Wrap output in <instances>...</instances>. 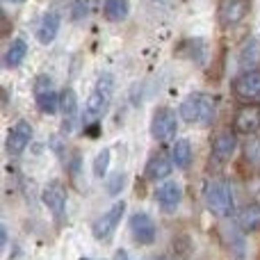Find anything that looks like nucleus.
Wrapping results in <instances>:
<instances>
[{
    "instance_id": "1",
    "label": "nucleus",
    "mask_w": 260,
    "mask_h": 260,
    "mask_svg": "<svg viewBox=\"0 0 260 260\" xmlns=\"http://www.w3.org/2000/svg\"><path fill=\"white\" fill-rule=\"evenodd\" d=\"M215 112H217L215 96L203 94V91L201 94H189L178 108V117L185 123H203V126L212 123Z\"/></svg>"
},
{
    "instance_id": "2",
    "label": "nucleus",
    "mask_w": 260,
    "mask_h": 260,
    "mask_svg": "<svg viewBox=\"0 0 260 260\" xmlns=\"http://www.w3.org/2000/svg\"><path fill=\"white\" fill-rule=\"evenodd\" d=\"M206 206L219 219H229L235 212V201L231 185L224 178H212L206 183Z\"/></svg>"
},
{
    "instance_id": "3",
    "label": "nucleus",
    "mask_w": 260,
    "mask_h": 260,
    "mask_svg": "<svg viewBox=\"0 0 260 260\" xmlns=\"http://www.w3.org/2000/svg\"><path fill=\"white\" fill-rule=\"evenodd\" d=\"M114 96V76L112 73H101L94 85V91L87 99L85 119L87 121H99V117L110 108V101Z\"/></svg>"
},
{
    "instance_id": "4",
    "label": "nucleus",
    "mask_w": 260,
    "mask_h": 260,
    "mask_svg": "<svg viewBox=\"0 0 260 260\" xmlns=\"http://www.w3.org/2000/svg\"><path fill=\"white\" fill-rule=\"evenodd\" d=\"M251 12V0H219L217 18L221 27H235Z\"/></svg>"
},
{
    "instance_id": "5",
    "label": "nucleus",
    "mask_w": 260,
    "mask_h": 260,
    "mask_svg": "<svg viewBox=\"0 0 260 260\" xmlns=\"http://www.w3.org/2000/svg\"><path fill=\"white\" fill-rule=\"evenodd\" d=\"M178 130V117L171 108H157L151 119V135L157 142H169L176 137Z\"/></svg>"
},
{
    "instance_id": "6",
    "label": "nucleus",
    "mask_w": 260,
    "mask_h": 260,
    "mask_svg": "<svg viewBox=\"0 0 260 260\" xmlns=\"http://www.w3.org/2000/svg\"><path fill=\"white\" fill-rule=\"evenodd\" d=\"M233 130L240 135H256L260 130V103H247L238 105L233 114Z\"/></svg>"
},
{
    "instance_id": "7",
    "label": "nucleus",
    "mask_w": 260,
    "mask_h": 260,
    "mask_svg": "<svg viewBox=\"0 0 260 260\" xmlns=\"http://www.w3.org/2000/svg\"><path fill=\"white\" fill-rule=\"evenodd\" d=\"M233 94L240 101H256L260 99V69H249V71L240 73L231 85Z\"/></svg>"
},
{
    "instance_id": "8",
    "label": "nucleus",
    "mask_w": 260,
    "mask_h": 260,
    "mask_svg": "<svg viewBox=\"0 0 260 260\" xmlns=\"http://www.w3.org/2000/svg\"><path fill=\"white\" fill-rule=\"evenodd\" d=\"M123 210H126V203L117 201L108 212H105V215H101L99 219L91 224V233H94V238L96 240H108L110 235L114 233V229L119 226V221H121Z\"/></svg>"
},
{
    "instance_id": "9",
    "label": "nucleus",
    "mask_w": 260,
    "mask_h": 260,
    "mask_svg": "<svg viewBox=\"0 0 260 260\" xmlns=\"http://www.w3.org/2000/svg\"><path fill=\"white\" fill-rule=\"evenodd\" d=\"M130 235L137 244H153L155 242V221L146 212H135L130 217Z\"/></svg>"
},
{
    "instance_id": "10",
    "label": "nucleus",
    "mask_w": 260,
    "mask_h": 260,
    "mask_svg": "<svg viewBox=\"0 0 260 260\" xmlns=\"http://www.w3.org/2000/svg\"><path fill=\"white\" fill-rule=\"evenodd\" d=\"M32 139V126L27 121H16L7 135V153L9 155H21Z\"/></svg>"
},
{
    "instance_id": "11",
    "label": "nucleus",
    "mask_w": 260,
    "mask_h": 260,
    "mask_svg": "<svg viewBox=\"0 0 260 260\" xmlns=\"http://www.w3.org/2000/svg\"><path fill=\"white\" fill-rule=\"evenodd\" d=\"M235 146H238L235 133H231V130H221V133H217L215 139H212V148H210L212 160L215 162H226L235 153Z\"/></svg>"
},
{
    "instance_id": "12",
    "label": "nucleus",
    "mask_w": 260,
    "mask_h": 260,
    "mask_svg": "<svg viewBox=\"0 0 260 260\" xmlns=\"http://www.w3.org/2000/svg\"><path fill=\"white\" fill-rule=\"evenodd\" d=\"M41 201L46 203V208L55 217H64V210H67V192H64L62 185H57V183L46 185L44 192H41Z\"/></svg>"
},
{
    "instance_id": "13",
    "label": "nucleus",
    "mask_w": 260,
    "mask_h": 260,
    "mask_svg": "<svg viewBox=\"0 0 260 260\" xmlns=\"http://www.w3.org/2000/svg\"><path fill=\"white\" fill-rule=\"evenodd\" d=\"M155 199H157V206L162 208V212H176L183 201V189L178 187L176 183H165L157 187L155 192Z\"/></svg>"
},
{
    "instance_id": "14",
    "label": "nucleus",
    "mask_w": 260,
    "mask_h": 260,
    "mask_svg": "<svg viewBox=\"0 0 260 260\" xmlns=\"http://www.w3.org/2000/svg\"><path fill=\"white\" fill-rule=\"evenodd\" d=\"M171 169H174V160L171 155H165V153H155L151 160L144 167V176L148 180H165L171 176Z\"/></svg>"
},
{
    "instance_id": "15",
    "label": "nucleus",
    "mask_w": 260,
    "mask_h": 260,
    "mask_svg": "<svg viewBox=\"0 0 260 260\" xmlns=\"http://www.w3.org/2000/svg\"><path fill=\"white\" fill-rule=\"evenodd\" d=\"M59 23H62V18H59L57 12H46L39 21V27H37V39H39L44 46L53 44L57 32H59Z\"/></svg>"
},
{
    "instance_id": "16",
    "label": "nucleus",
    "mask_w": 260,
    "mask_h": 260,
    "mask_svg": "<svg viewBox=\"0 0 260 260\" xmlns=\"http://www.w3.org/2000/svg\"><path fill=\"white\" fill-rule=\"evenodd\" d=\"M238 226L242 233H260V203H249L238 212Z\"/></svg>"
},
{
    "instance_id": "17",
    "label": "nucleus",
    "mask_w": 260,
    "mask_h": 260,
    "mask_svg": "<svg viewBox=\"0 0 260 260\" xmlns=\"http://www.w3.org/2000/svg\"><path fill=\"white\" fill-rule=\"evenodd\" d=\"M171 160L178 169H189L192 167V160H194V151H192V144L189 139H178L171 148Z\"/></svg>"
},
{
    "instance_id": "18",
    "label": "nucleus",
    "mask_w": 260,
    "mask_h": 260,
    "mask_svg": "<svg viewBox=\"0 0 260 260\" xmlns=\"http://www.w3.org/2000/svg\"><path fill=\"white\" fill-rule=\"evenodd\" d=\"M25 55H27V44H25V39L16 37V39H14L12 44L7 46V50H5L3 62H5V67H7V69H16L18 64H23Z\"/></svg>"
},
{
    "instance_id": "19",
    "label": "nucleus",
    "mask_w": 260,
    "mask_h": 260,
    "mask_svg": "<svg viewBox=\"0 0 260 260\" xmlns=\"http://www.w3.org/2000/svg\"><path fill=\"white\" fill-rule=\"evenodd\" d=\"M128 0H105L103 3V16L112 23H121L128 18Z\"/></svg>"
},
{
    "instance_id": "20",
    "label": "nucleus",
    "mask_w": 260,
    "mask_h": 260,
    "mask_svg": "<svg viewBox=\"0 0 260 260\" xmlns=\"http://www.w3.org/2000/svg\"><path fill=\"white\" fill-rule=\"evenodd\" d=\"M240 62L247 69H256V64H260V39H249L244 44L242 53H240Z\"/></svg>"
},
{
    "instance_id": "21",
    "label": "nucleus",
    "mask_w": 260,
    "mask_h": 260,
    "mask_svg": "<svg viewBox=\"0 0 260 260\" xmlns=\"http://www.w3.org/2000/svg\"><path fill=\"white\" fill-rule=\"evenodd\" d=\"M37 108L46 114H55V110H59V94L55 89L39 91L37 94Z\"/></svg>"
},
{
    "instance_id": "22",
    "label": "nucleus",
    "mask_w": 260,
    "mask_h": 260,
    "mask_svg": "<svg viewBox=\"0 0 260 260\" xmlns=\"http://www.w3.org/2000/svg\"><path fill=\"white\" fill-rule=\"evenodd\" d=\"M242 157L253 167H260V135L244 139L242 144Z\"/></svg>"
},
{
    "instance_id": "23",
    "label": "nucleus",
    "mask_w": 260,
    "mask_h": 260,
    "mask_svg": "<svg viewBox=\"0 0 260 260\" xmlns=\"http://www.w3.org/2000/svg\"><path fill=\"white\" fill-rule=\"evenodd\" d=\"M59 110H62V114L67 119H71L73 114L78 112V96H76V91L69 89V87L59 94Z\"/></svg>"
},
{
    "instance_id": "24",
    "label": "nucleus",
    "mask_w": 260,
    "mask_h": 260,
    "mask_svg": "<svg viewBox=\"0 0 260 260\" xmlns=\"http://www.w3.org/2000/svg\"><path fill=\"white\" fill-rule=\"evenodd\" d=\"M110 160H112V151H110V148L99 151V155L94 157V176H96V178H103V176L108 174Z\"/></svg>"
},
{
    "instance_id": "25",
    "label": "nucleus",
    "mask_w": 260,
    "mask_h": 260,
    "mask_svg": "<svg viewBox=\"0 0 260 260\" xmlns=\"http://www.w3.org/2000/svg\"><path fill=\"white\" fill-rule=\"evenodd\" d=\"M89 9H91L89 0H76V3H73V7H71V18H73V21H82V18L89 14Z\"/></svg>"
},
{
    "instance_id": "26",
    "label": "nucleus",
    "mask_w": 260,
    "mask_h": 260,
    "mask_svg": "<svg viewBox=\"0 0 260 260\" xmlns=\"http://www.w3.org/2000/svg\"><path fill=\"white\" fill-rule=\"evenodd\" d=\"M123 183H126V178H123L121 171H114L112 176H110L108 185H105V189H108V194H119L123 189Z\"/></svg>"
},
{
    "instance_id": "27",
    "label": "nucleus",
    "mask_w": 260,
    "mask_h": 260,
    "mask_svg": "<svg viewBox=\"0 0 260 260\" xmlns=\"http://www.w3.org/2000/svg\"><path fill=\"white\" fill-rule=\"evenodd\" d=\"M50 89H55V82L50 76L41 73V76L35 78V94H39V91H50Z\"/></svg>"
},
{
    "instance_id": "28",
    "label": "nucleus",
    "mask_w": 260,
    "mask_h": 260,
    "mask_svg": "<svg viewBox=\"0 0 260 260\" xmlns=\"http://www.w3.org/2000/svg\"><path fill=\"white\" fill-rule=\"evenodd\" d=\"M117 260H130V258L126 256V251H117Z\"/></svg>"
},
{
    "instance_id": "29",
    "label": "nucleus",
    "mask_w": 260,
    "mask_h": 260,
    "mask_svg": "<svg viewBox=\"0 0 260 260\" xmlns=\"http://www.w3.org/2000/svg\"><path fill=\"white\" fill-rule=\"evenodd\" d=\"M9 3H25V0H9Z\"/></svg>"
},
{
    "instance_id": "30",
    "label": "nucleus",
    "mask_w": 260,
    "mask_h": 260,
    "mask_svg": "<svg viewBox=\"0 0 260 260\" xmlns=\"http://www.w3.org/2000/svg\"><path fill=\"white\" fill-rule=\"evenodd\" d=\"M153 260H165V258H153Z\"/></svg>"
},
{
    "instance_id": "31",
    "label": "nucleus",
    "mask_w": 260,
    "mask_h": 260,
    "mask_svg": "<svg viewBox=\"0 0 260 260\" xmlns=\"http://www.w3.org/2000/svg\"><path fill=\"white\" fill-rule=\"evenodd\" d=\"M82 260H87V258H82Z\"/></svg>"
}]
</instances>
